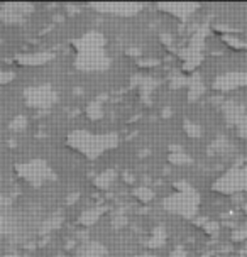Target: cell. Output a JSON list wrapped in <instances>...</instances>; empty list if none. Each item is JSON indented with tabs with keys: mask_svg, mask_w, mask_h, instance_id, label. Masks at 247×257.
<instances>
[{
	"mask_svg": "<svg viewBox=\"0 0 247 257\" xmlns=\"http://www.w3.org/2000/svg\"><path fill=\"white\" fill-rule=\"evenodd\" d=\"M75 66L81 71H103L110 66V58L105 54V38L97 31H90L76 39Z\"/></svg>",
	"mask_w": 247,
	"mask_h": 257,
	"instance_id": "6da1fadb",
	"label": "cell"
},
{
	"mask_svg": "<svg viewBox=\"0 0 247 257\" xmlns=\"http://www.w3.org/2000/svg\"><path fill=\"white\" fill-rule=\"evenodd\" d=\"M66 144L86 159H97L103 153L113 149L118 144V137L113 132L93 134L88 131H73L66 139Z\"/></svg>",
	"mask_w": 247,
	"mask_h": 257,
	"instance_id": "7a4b0ae2",
	"label": "cell"
},
{
	"mask_svg": "<svg viewBox=\"0 0 247 257\" xmlns=\"http://www.w3.org/2000/svg\"><path fill=\"white\" fill-rule=\"evenodd\" d=\"M176 191L171 196L164 200V210L171 213H176L180 217L191 218L195 217L200 208V195L195 191V188L188 185L186 181L175 183Z\"/></svg>",
	"mask_w": 247,
	"mask_h": 257,
	"instance_id": "3957f363",
	"label": "cell"
},
{
	"mask_svg": "<svg viewBox=\"0 0 247 257\" xmlns=\"http://www.w3.org/2000/svg\"><path fill=\"white\" fill-rule=\"evenodd\" d=\"M16 173L26 183H29L33 186H41L43 183L53 181L56 178V174L49 168V164L43 159H33V161L16 164Z\"/></svg>",
	"mask_w": 247,
	"mask_h": 257,
	"instance_id": "277c9868",
	"label": "cell"
},
{
	"mask_svg": "<svg viewBox=\"0 0 247 257\" xmlns=\"http://www.w3.org/2000/svg\"><path fill=\"white\" fill-rule=\"evenodd\" d=\"M213 191L222 195H235L247 191V166H232L213 183Z\"/></svg>",
	"mask_w": 247,
	"mask_h": 257,
	"instance_id": "5b68a950",
	"label": "cell"
},
{
	"mask_svg": "<svg viewBox=\"0 0 247 257\" xmlns=\"http://www.w3.org/2000/svg\"><path fill=\"white\" fill-rule=\"evenodd\" d=\"M24 100L29 107L46 110L49 107H53L58 100L56 90L53 88L49 83H43L38 86H29L24 90Z\"/></svg>",
	"mask_w": 247,
	"mask_h": 257,
	"instance_id": "8992f818",
	"label": "cell"
},
{
	"mask_svg": "<svg viewBox=\"0 0 247 257\" xmlns=\"http://www.w3.org/2000/svg\"><path fill=\"white\" fill-rule=\"evenodd\" d=\"M245 85H247V73H239V71L223 73V75L217 76L213 80V88L218 91L235 90Z\"/></svg>",
	"mask_w": 247,
	"mask_h": 257,
	"instance_id": "52a82bcc",
	"label": "cell"
},
{
	"mask_svg": "<svg viewBox=\"0 0 247 257\" xmlns=\"http://www.w3.org/2000/svg\"><path fill=\"white\" fill-rule=\"evenodd\" d=\"M91 9L100 12H110L113 16L131 17L143 9L141 4H91Z\"/></svg>",
	"mask_w": 247,
	"mask_h": 257,
	"instance_id": "ba28073f",
	"label": "cell"
},
{
	"mask_svg": "<svg viewBox=\"0 0 247 257\" xmlns=\"http://www.w3.org/2000/svg\"><path fill=\"white\" fill-rule=\"evenodd\" d=\"M223 113H225L227 122L230 123V125H234L237 131L247 123L245 107H242V105L235 103V102H228L223 105Z\"/></svg>",
	"mask_w": 247,
	"mask_h": 257,
	"instance_id": "9c48e42d",
	"label": "cell"
},
{
	"mask_svg": "<svg viewBox=\"0 0 247 257\" xmlns=\"http://www.w3.org/2000/svg\"><path fill=\"white\" fill-rule=\"evenodd\" d=\"M159 9H163V11H168L169 14H173V16L176 17H181V19H186L188 16H191V12L196 11L198 6L196 4H161Z\"/></svg>",
	"mask_w": 247,
	"mask_h": 257,
	"instance_id": "30bf717a",
	"label": "cell"
},
{
	"mask_svg": "<svg viewBox=\"0 0 247 257\" xmlns=\"http://www.w3.org/2000/svg\"><path fill=\"white\" fill-rule=\"evenodd\" d=\"M53 59L51 53H31V54H22V56L16 58V61L24 66H38V64H44Z\"/></svg>",
	"mask_w": 247,
	"mask_h": 257,
	"instance_id": "8fae6325",
	"label": "cell"
},
{
	"mask_svg": "<svg viewBox=\"0 0 247 257\" xmlns=\"http://www.w3.org/2000/svg\"><path fill=\"white\" fill-rule=\"evenodd\" d=\"M107 247L100 242H85L81 244L80 250H78V255L80 257H103L107 255Z\"/></svg>",
	"mask_w": 247,
	"mask_h": 257,
	"instance_id": "7c38bea8",
	"label": "cell"
},
{
	"mask_svg": "<svg viewBox=\"0 0 247 257\" xmlns=\"http://www.w3.org/2000/svg\"><path fill=\"white\" fill-rule=\"evenodd\" d=\"M105 210H107L105 206H97V208L85 210V212L80 215L78 223H80V225H85V227H88V225H93L100 217H102Z\"/></svg>",
	"mask_w": 247,
	"mask_h": 257,
	"instance_id": "4fadbf2b",
	"label": "cell"
},
{
	"mask_svg": "<svg viewBox=\"0 0 247 257\" xmlns=\"http://www.w3.org/2000/svg\"><path fill=\"white\" fill-rule=\"evenodd\" d=\"M115 178H117L115 169H105L103 173H100L98 176H95L93 185L100 188V190H107V188L115 181Z\"/></svg>",
	"mask_w": 247,
	"mask_h": 257,
	"instance_id": "5bb4252c",
	"label": "cell"
},
{
	"mask_svg": "<svg viewBox=\"0 0 247 257\" xmlns=\"http://www.w3.org/2000/svg\"><path fill=\"white\" fill-rule=\"evenodd\" d=\"M164 240H166V230H164V227H158V228H154L153 233H151L148 245L156 249V247H161L164 244Z\"/></svg>",
	"mask_w": 247,
	"mask_h": 257,
	"instance_id": "9a60e30c",
	"label": "cell"
},
{
	"mask_svg": "<svg viewBox=\"0 0 247 257\" xmlns=\"http://www.w3.org/2000/svg\"><path fill=\"white\" fill-rule=\"evenodd\" d=\"M86 115H88L91 120H98V118H102L103 117L102 105H100L97 100H95V102H90L88 107H86Z\"/></svg>",
	"mask_w": 247,
	"mask_h": 257,
	"instance_id": "2e32d148",
	"label": "cell"
},
{
	"mask_svg": "<svg viewBox=\"0 0 247 257\" xmlns=\"http://www.w3.org/2000/svg\"><path fill=\"white\" fill-rule=\"evenodd\" d=\"M188 86H190V100H195V98H198L200 95L203 93V83L200 81V78L198 76H195L193 80L190 81L188 83Z\"/></svg>",
	"mask_w": 247,
	"mask_h": 257,
	"instance_id": "e0dca14e",
	"label": "cell"
},
{
	"mask_svg": "<svg viewBox=\"0 0 247 257\" xmlns=\"http://www.w3.org/2000/svg\"><path fill=\"white\" fill-rule=\"evenodd\" d=\"M185 132L190 137H193V139H198V137L202 136V127L191 120H185Z\"/></svg>",
	"mask_w": 247,
	"mask_h": 257,
	"instance_id": "ac0fdd59",
	"label": "cell"
},
{
	"mask_svg": "<svg viewBox=\"0 0 247 257\" xmlns=\"http://www.w3.org/2000/svg\"><path fill=\"white\" fill-rule=\"evenodd\" d=\"M134 196L143 203H148L149 200L154 198V193L149 190V188H136L134 190Z\"/></svg>",
	"mask_w": 247,
	"mask_h": 257,
	"instance_id": "d6986e66",
	"label": "cell"
},
{
	"mask_svg": "<svg viewBox=\"0 0 247 257\" xmlns=\"http://www.w3.org/2000/svg\"><path fill=\"white\" fill-rule=\"evenodd\" d=\"M9 127H11V131L14 132H19V131H24L27 127V117L26 115H17L12 118V122L9 123Z\"/></svg>",
	"mask_w": 247,
	"mask_h": 257,
	"instance_id": "ffe728a7",
	"label": "cell"
},
{
	"mask_svg": "<svg viewBox=\"0 0 247 257\" xmlns=\"http://www.w3.org/2000/svg\"><path fill=\"white\" fill-rule=\"evenodd\" d=\"M59 225H61V217H51V218H48L46 222L43 223V227H41V232H49V230H54V228H58Z\"/></svg>",
	"mask_w": 247,
	"mask_h": 257,
	"instance_id": "44dd1931",
	"label": "cell"
},
{
	"mask_svg": "<svg viewBox=\"0 0 247 257\" xmlns=\"http://www.w3.org/2000/svg\"><path fill=\"white\" fill-rule=\"evenodd\" d=\"M169 161H173V164H190L191 163V158H188L186 154L183 153H173L169 156Z\"/></svg>",
	"mask_w": 247,
	"mask_h": 257,
	"instance_id": "7402d4cb",
	"label": "cell"
},
{
	"mask_svg": "<svg viewBox=\"0 0 247 257\" xmlns=\"http://www.w3.org/2000/svg\"><path fill=\"white\" fill-rule=\"evenodd\" d=\"M126 223H127V218H126V217H117V218L112 222V227H113V228H118V227H122V225H126Z\"/></svg>",
	"mask_w": 247,
	"mask_h": 257,
	"instance_id": "603a6c76",
	"label": "cell"
},
{
	"mask_svg": "<svg viewBox=\"0 0 247 257\" xmlns=\"http://www.w3.org/2000/svg\"><path fill=\"white\" fill-rule=\"evenodd\" d=\"M78 198H80V193H73V195L68 196L66 201H68V205H73V203H75V201L78 200Z\"/></svg>",
	"mask_w": 247,
	"mask_h": 257,
	"instance_id": "cb8c5ba5",
	"label": "cell"
},
{
	"mask_svg": "<svg viewBox=\"0 0 247 257\" xmlns=\"http://www.w3.org/2000/svg\"><path fill=\"white\" fill-rule=\"evenodd\" d=\"M9 78H14V71H2V83H9Z\"/></svg>",
	"mask_w": 247,
	"mask_h": 257,
	"instance_id": "d4e9b609",
	"label": "cell"
},
{
	"mask_svg": "<svg viewBox=\"0 0 247 257\" xmlns=\"http://www.w3.org/2000/svg\"><path fill=\"white\" fill-rule=\"evenodd\" d=\"M173 257H186V252L181 249V247H178V249L173 252Z\"/></svg>",
	"mask_w": 247,
	"mask_h": 257,
	"instance_id": "484cf974",
	"label": "cell"
},
{
	"mask_svg": "<svg viewBox=\"0 0 247 257\" xmlns=\"http://www.w3.org/2000/svg\"><path fill=\"white\" fill-rule=\"evenodd\" d=\"M237 132H239V136H240V137H247V123H245L244 127H240Z\"/></svg>",
	"mask_w": 247,
	"mask_h": 257,
	"instance_id": "4316f807",
	"label": "cell"
},
{
	"mask_svg": "<svg viewBox=\"0 0 247 257\" xmlns=\"http://www.w3.org/2000/svg\"><path fill=\"white\" fill-rule=\"evenodd\" d=\"M244 212H245V213H247V205H245V206H244Z\"/></svg>",
	"mask_w": 247,
	"mask_h": 257,
	"instance_id": "83f0119b",
	"label": "cell"
}]
</instances>
